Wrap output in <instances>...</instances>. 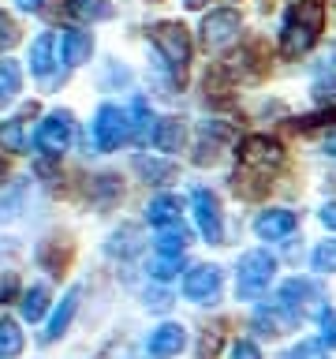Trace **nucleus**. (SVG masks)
I'll return each instance as SVG.
<instances>
[{"label": "nucleus", "mask_w": 336, "mask_h": 359, "mask_svg": "<svg viewBox=\"0 0 336 359\" xmlns=\"http://www.w3.org/2000/svg\"><path fill=\"white\" fill-rule=\"evenodd\" d=\"M202 38H206L209 49H224V45H232L235 38H239V15H235L232 8L209 11V15L202 19Z\"/></svg>", "instance_id": "nucleus-6"}, {"label": "nucleus", "mask_w": 336, "mask_h": 359, "mask_svg": "<svg viewBox=\"0 0 336 359\" xmlns=\"http://www.w3.org/2000/svg\"><path fill=\"white\" fill-rule=\"evenodd\" d=\"M19 8H27V11H34V8H41V0H19Z\"/></svg>", "instance_id": "nucleus-35"}, {"label": "nucleus", "mask_w": 336, "mask_h": 359, "mask_svg": "<svg viewBox=\"0 0 336 359\" xmlns=\"http://www.w3.org/2000/svg\"><path fill=\"white\" fill-rule=\"evenodd\" d=\"M321 22H325V4L321 0H299V4H291L288 19H284V34H280V53L284 56H302L314 41H318Z\"/></svg>", "instance_id": "nucleus-1"}, {"label": "nucleus", "mask_w": 336, "mask_h": 359, "mask_svg": "<svg viewBox=\"0 0 336 359\" xmlns=\"http://www.w3.org/2000/svg\"><path fill=\"white\" fill-rule=\"evenodd\" d=\"M280 161H284V150H280V142L265 139V135H251V139H243V146H239V165H243V168L269 172V168H276Z\"/></svg>", "instance_id": "nucleus-5"}, {"label": "nucleus", "mask_w": 336, "mask_h": 359, "mask_svg": "<svg viewBox=\"0 0 336 359\" xmlns=\"http://www.w3.org/2000/svg\"><path fill=\"white\" fill-rule=\"evenodd\" d=\"M49 67H52V34H41V38L30 45V72L45 79Z\"/></svg>", "instance_id": "nucleus-17"}, {"label": "nucleus", "mask_w": 336, "mask_h": 359, "mask_svg": "<svg viewBox=\"0 0 336 359\" xmlns=\"http://www.w3.org/2000/svg\"><path fill=\"white\" fill-rule=\"evenodd\" d=\"M183 4H187V8H202L206 0H183Z\"/></svg>", "instance_id": "nucleus-36"}, {"label": "nucleus", "mask_w": 336, "mask_h": 359, "mask_svg": "<svg viewBox=\"0 0 336 359\" xmlns=\"http://www.w3.org/2000/svg\"><path fill=\"white\" fill-rule=\"evenodd\" d=\"M71 15L90 19V22H101V19L112 15V4H105V0H71Z\"/></svg>", "instance_id": "nucleus-22"}, {"label": "nucleus", "mask_w": 336, "mask_h": 359, "mask_svg": "<svg viewBox=\"0 0 336 359\" xmlns=\"http://www.w3.org/2000/svg\"><path fill=\"white\" fill-rule=\"evenodd\" d=\"M190 206H195L198 232L206 236L209 243H220V202H217V195H213V191H206V187H195Z\"/></svg>", "instance_id": "nucleus-8"}, {"label": "nucleus", "mask_w": 336, "mask_h": 359, "mask_svg": "<svg viewBox=\"0 0 336 359\" xmlns=\"http://www.w3.org/2000/svg\"><path fill=\"white\" fill-rule=\"evenodd\" d=\"M150 355L153 359H168V355H176L179 348H183V325H176V322H164V325H157V330L150 333Z\"/></svg>", "instance_id": "nucleus-12"}, {"label": "nucleus", "mask_w": 336, "mask_h": 359, "mask_svg": "<svg viewBox=\"0 0 336 359\" xmlns=\"http://www.w3.org/2000/svg\"><path fill=\"white\" fill-rule=\"evenodd\" d=\"M325 154H332V157H336V131L329 135V139H325Z\"/></svg>", "instance_id": "nucleus-34"}, {"label": "nucleus", "mask_w": 336, "mask_h": 359, "mask_svg": "<svg viewBox=\"0 0 336 359\" xmlns=\"http://www.w3.org/2000/svg\"><path fill=\"white\" fill-rule=\"evenodd\" d=\"M0 146L11 154H22L27 150V142H22V123L19 120H4L0 123Z\"/></svg>", "instance_id": "nucleus-25"}, {"label": "nucleus", "mask_w": 336, "mask_h": 359, "mask_svg": "<svg viewBox=\"0 0 336 359\" xmlns=\"http://www.w3.org/2000/svg\"><path fill=\"white\" fill-rule=\"evenodd\" d=\"M183 296L195 303H217L220 299V266H195L183 277Z\"/></svg>", "instance_id": "nucleus-7"}, {"label": "nucleus", "mask_w": 336, "mask_h": 359, "mask_svg": "<svg viewBox=\"0 0 336 359\" xmlns=\"http://www.w3.org/2000/svg\"><path fill=\"white\" fill-rule=\"evenodd\" d=\"M321 224L325 229H336V202H325L321 206Z\"/></svg>", "instance_id": "nucleus-33"}, {"label": "nucleus", "mask_w": 336, "mask_h": 359, "mask_svg": "<svg viewBox=\"0 0 336 359\" xmlns=\"http://www.w3.org/2000/svg\"><path fill=\"white\" fill-rule=\"evenodd\" d=\"M276 277V258L269 251H251L239 258V269H235V292L239 299H254L269 288V280Z\"/></svg>", "instance_id": "nucleus-2"}, {"label": "nucleus", "mask_w": 336, "mask_h": 359, "mask_svg": "<svg viewBox=\"0 0 336 359\" xmlns=\"http://www.w3.org/2000/svg\"><path fill=\"white\" fill-rule=\"evenodd\" d=\"M15 41H19V27H15V19H11L8 11H0V53H8Z\"/></svg>", "instance_id": "nucleus-28"}, {"label": "nucleus", "mask_w": 336, "mask_h": 359, "mask_svg": "<svg viewBox=\"0 0 336 359\" xmlns=\"http://www.w3.org/2000/svg\"><path fill=\"white\" fill-rule=\"evenodd\" d=\"M146 217H150V224H157V229L176 224L179 221V198L176 195H157L150 202V210H146Z\"/></svg>", "instance_id": "nucleus-16"}, {"label": "nucleus", "mask_w": 336, "mask_h": 359, "mask_svg": "<svg viewBox=\"0 0 336 359\" xmlns=\"http://www.w3.org/2000/svg\"><path fill=\"white\" fill-rule=\"evenodd\" d=\"M280 359H329V352H325L321 341H299L295 348H288Z\"/></svg>", "instance_id": "nucleus-26"}, {"label": "nucleus", "mask_w": 336, "mask_h": 359, "mask_svg": "<svg viewBox=\"0 0 336 359\" xmlns=\"http://www.w3.org/2000/svg\"><path fill=\"white\" fill-rule=\"evenodd\" d=\"M232 359H262V352H258L251 341H239V344L232 348Z\"/></svg>", "instance_id": "nucleus-32"}, {"label": "nucleus", "mask_w": 336, "mask_h": 359, "mask_svg": "<svg viewBox=\"0 0 336 359\" xmlns=\"http://www.w3.org/2000/svg\"><path fill=\"white\" fill-rule=\"evenodd\" d=\"M45 307H49V288L45 285H34L27 296H22V318H30V322H38Z\"/></svg>", "instance_id": "nucleus-21"}, {"label": "nucleus", "mask_w": 336, "mask_h": 359, "mask_svg": "<svg viewBox=\"0 0 336 359\" xmlns=\"http://www.w3.org/2000/svg\"><path fill=\"white\" fill-rule=\"evenodd\" d=\"M90 53H94V38H90L86 30H67L64 34V64H83L90 60Z\"/></svg>", "instance_id": "nucleus-15"}, {"label": "nucleus", "mask_w": 336, "mask_h": 359, "mask_svg": "<svg viewBox=\"0 0 336 359\" xmlns=\"http://www.w3.org/2000/svg\"><path fill=\"white\" fill-rule=\"evenodd\" d=\"M179 269H183V255H157L153 262H150V273L157 280H172Z\"/></svg>", "instance_id": "nucleus-24"}, {"label": "nucleus", "mask_w": 336, "mask_h": 359, "mask_svg": "<svg viewBox=\"0 0 336 359\" xmlns=\"http://www.w3.org/2000/svg\"><path fill=\"white\" fill-rule=\"evenodd\" d=\"M146 131H150V109H146V101L139 97L134 101V139H146Z\"/></svg>", "instance_id": "nucleus-29"}, {"label": "nucleus", "mask_w": 336, "mask_h": 359, "mask_svg": "<svg viewBox=\"0 0 336 359\" xmlns=\"http://www.w3.org/2000/svg\"><path fill=\"white\" fill-rule=\"evenodd\" d=\"M299 224V217L291 210H265L262 217L254 221V229H258V236L262 240H284V236L291 232Z\"/></svg>", "instance_id": "nucleus-13"}, {"label": "nucleus", "mask_w": 336, "mask_h": 359, "mask_svg": "<svg viewBox=\"0 0 336 359\" xmlns=\"http://www.w3.org/2000/svg\"><path fill=\"white\" fill-rule=\"evenodd\" d=\"M153 45L157 53L164 56V64L172 67L176 79L187 75V64H190V38L179 22H157L153 27Z\"/></svg>", "instance_id": "nucleus-3"}, {"label": "nucleus", "mask_w": 336, "mask_h": 359, "mask_svg": "<svg viewBox=\"0 0 336 359\" xmlns=\"http://www.w3.org/2000/svg\"><path fill=\"white\" fill-rule=\"evenodd\" d=\"M183 247H187V229L179 221L161 229V236H157V251L161 255H183Z\"/></svg>", "instance_id": "nucleus-19"}, {"label": "nucleus", "mask_w": 336, "mask_h": 359, "mask_svg": "<svg viewBox=\"0 0 336 359\" xmlns=\"http://www.w3.org/2000/svg\"><path fill=\"white\" fill-rule=\"evenodd\" d=\"M310 299H318V288L310 285V280H302V277H291L280 285V307L291 311V314H299V311H307L310 307Z\"/></svg>", "instance_id": "nucleus-11"}, {"label": "nucleus", "mask_w": 336, "mask_h": 359, "mask_svg": "<svg viewBox=\"0 0 336 359\" xmlns=\"http://www.w3.org/2000/svg\"><path fill=\"white\" fill-rule=\"evenodd\" d=\"M134 168H139L146 180H153V184H164V180L176 172L168 161H153V157H134Z\"/></svg>", "instance_id": "nucleus-23"}, {"label": "nucleus", "mask_w": 336, "mask_h": 359, "mask_svg": "<svg viewBox=\"0 0 336 359\" xmlns=\"http://www.w3.org/2000/svg\"><path fill=\"white\" fill-rule=\"evenodd\" d=\"M183 120H176V116H164V120H157V128H153V146L157 150H164V154H172L183 146Z\"/></svg>", "instance_id": "nucleus-14"}, {"label": "nucleus", "mask_w": 336, "mask_h": 359, "mask_svg": "<svg viewBox=\"0 0 336 359\" xmlns=\"http://www.w3.org/2000/svg\"><path fill=\"white\" fill-rule=\"evenodd\" d=\"M314 269H321V273H332L336 269V240H325L321 247H314Z\"/></svg>", "instance_id": "nucleus-27"}, {"label": "nucleus", "mask_w": 336, "mask_h": 359, "mask_svg": "<svg viewBox=\"0 0 336 359\" xmlns=\"http://www.w3.org/2000/svg\"><path fill=\"white\" fill-rule=\"evenodd\" d=\"M0 176H4V161H0Z\"/></svg>", "instance_id": "nucleus-37"}, {"label": "nucleus", "mask_w": 336, "mask_h": 359, "mask_svg": "<svg viewBox=\"0 0 336 359\" xmlns=\"http://www.w3.org/2000/svg\"><path fill=\"white\" fill-rule=\"evenodd\" d=\"M22 352V330L11 318H0V359H15Z\"/></svg>", "instance_id": "nucleus-18"}, {"label": "nucleus", "mask_w": 336, "mask_h": 359, "mask_svg": "<svg viewBox=\"0 0 336 359\" xmlns=\"http://www.w3.org/2000/svg\"><path fill=\"white\" fill-rule=\"evenodd\" d=\"M19 83H22L19 64H15V60H0V105L19 94Z\"/></svg>", "instance_id": "nucleus-20"}, {"label": "nucleus", "mask_w": 336, "mask_h": 359, "mask_svg": "<svg viewBox=\"0 0 336 359\" xmlns=\"http://www.w3.org/2000/svg\"><path fill=\"white\" fill-rule=\"evenodd\" d=\"M321 341L329 348H336V307H329L321 314Z\"/></svg>", "instance_id": "nucleus-30"}, {"label": "nucleus", "mask_w": 336, "mask_h": 359, "mask_svg": "<svg viewBox=\"0 0 336 359\" xmlns=\"http://www.w3.org/2000/svg\"><path fill=\"white\" fill-rule=\"evenodd\" d=\"M15 288H19L15 273H0V303H8L11 296H15Z\"/></svg>", "instance_id": "nucleus-31"}, {"label": "nucleus", "mask_w": 336, "mask_h": 359, "mask_svg": "<svg viewBox=\"0 0 336 359\" xmlns=\"http://www.w3.org/2000/svg\"><path fill=\"white\" fill-rule=\"evenodd\" d=\"M71 142V112H52V116L41 120L38 128V146L45 154H60Z\"/></svg>", "instance_id": "nucleus-9"}, {"label": "nucleus", "mask_w": 336, "mask_h": 359, "mask_svg": "<svg viewBox=\"0 0 336 359\" xmlns=\"http://www.w3.org/2000/svg\"><path fill=\"white\" fill-rule=\"evenodd\" d=\"M131 135V120L120 105H101L94 120V142L97 150H116V146Z\"/></svg>", "instance_id": "nucleus-4"}, {"label": "nucleus", "mask_w": 336, "mask_h": 359, "mask_svg": "<svg viewBox=\"0 0 336 359\" xmlns=\"http://www.w3.org/2000/svg\"><path fill=\"white\" fill-rule=\"evenodd\" d=\"M78 299H83V285H71V288L64 292L60 307L52 311V318H49V330H45V341H56V337H64V333H67V325H71L75 311H78Z\"/></svg>", "instance_id": "nucleus-10"}]
</instances>
